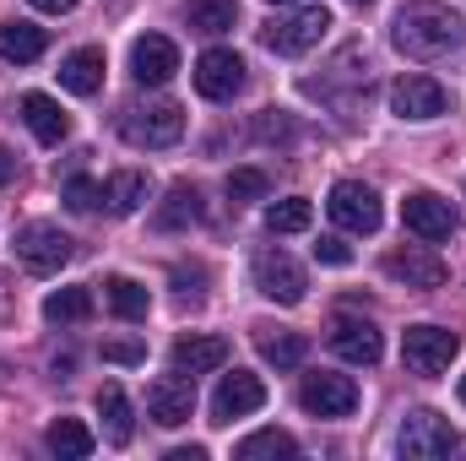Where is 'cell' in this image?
<instances>
[{"instance_id":"cell-1","label":"cell","mask_w":466,"mask_h":461,"mask_svg":"<svg viewBox=\"0 0 466 461\" xmlns=\"http://www.w3.org/2000/svg\"><path fill=\"white\" fill-rule=\"evenodd\" d=\"M390 44L407 60H445V55L466 49V22L440 0H407L390 22Z\"/></svg>"},{"instance_id":"cell-2","label":"cell","mask_w":466,"mask_h":461,"mask_svg":"<svg viewBox=\"0 0 466 461\" xmlns=\"http://www.w3.org/2000/svg\"><path fill=\"white\" fill-rule=\"evenodd\" d=\"M326 33H331V11H326V5H299V11L271 16V22L260 27V44H266L271 55H304V49H315Z\"/></svg>"},{"instance_id":"cell-3","label":"cell","mask_w":466,"mask_h":461,"mask_svg":"<svg viewBox=\"0 0 466 461\" xmlns=\"http://www.w3.org/2000/svg\"><path fill=\"white\" fill-rule=\"evenodd\" d=\"M396 446H401V456H407V461H440V456H451V451H456V429H451V418H440V413L418 407L412 418H401Z\"/></svg>"},{"instance_id":"cell-4","label":"cell","mask_w":466,"mask_h":461,"mask_svg":"<svg viewBox=\"0 0 466 461\" xmlns=\"http://www.w3.org/2000/svg\"><path fill=\"white\" fill-rule=\"evenodd\" d=\"M456 353H461V337L445 332V326H407V337H401V358H407V369L423 374V380H429V374H445Z\"/></svg>"},{"instance_id":"cell-5","label":"cell","mask_w":466,"mask_h":461,"mask_svg":"<svg viewBox=\"0 0 466 461\" xmlns=\"http://www.w3.org/2000/svg\"><path fill=\"white\" fill-rule=\"evenodd\" d=\"M190 413H196V374H157L152 385H147V418L157 424V429H179V424H190Z\"/></svg>"},{"instance_id":"cell-6","label":"cell","mask_w":466,"mask_h":461,"mask_svg":"<svg viewBox=\"0 0 466 461\" xmlns=\"http://www.w3.org/2000/svg\"><path fill=\"white\" fill-rule=\"evenodd\" d=\"M401 223H407V233H418L423 244H445L451 233L461 229L456 207H451L445 196H434V190H412V196L401 201Z\"/></svg>"},{"instance_id":"cell-7","label":"cell","mask_w":466,"mask_h":461,"mask_svg":"<svg viewBox=\"0 0 466 461\" xmlns=\"http://www.w3.org/2000/svg\"><path fill=\"white\" fill-rule=\"evenodd\" d=\"M255 288H260L271 304H282V310H288V304H299V299H304V288H309V282H304V266H299L288 250H260V255H255Z\"/></svg>"},{"instance_id":"cell-8","label":"cell","mask_w":466,"mask_h":461,"mask_svg":"<svg viewBox=\"0 0 466 461\" xmlns=\"http://www.w3.org/2000/svg\"><path fill=\"white\" fill-rule=\"evenodd\" d=\"M299 402H304V413H315V418H348L352 407H358V385H352V374L320 369V374H304Z\"/></svg>"},{"instance_id":"cell-9","label":"cell","mask_w":466,"mask_h":461,"mask_svg":"<svg viewBox=\"0 0 466 461\" xmlns=\"http://www.w3.org/2000/svg\"><path fill=\"white\" fill-rule=\"evenodd\" d=\"M16 261L27 271L49 277V271H60L71 261V239L55 229V223H27V229H16Z\"/></svg>"},{"instance_id":"cell-10","label":"cell","mask_w":466,"mask_h":461,"mask_svg":"<svg viewBox=\"0 0 466 461\" xmlns=\"http://www.w3.org/2000/svg\"><path fill=\"white\" fill-rule=\"evenodd\" d=\"M185 136V109L179 104H147L125 115V141L130 147H174Z\"/></svg>"},{"instance_id":"cell-11","label":"cell","mask_w":466,"mask_h":461,"mask_svg":"<svg viewBox=\"0 0 466 461\" xmlns=\"http://www.w3.org/2000/svg\"><path fill=\"white\" fill-rule=\"evenodd\" d=\"M445 109H451V93H445L434 77H401V82L390 87V115L396 119L423 125V119H440Z\"/></svg>"},{"instance_id":"cell-12","label":"cell","mask_w":466,"mask_h":461,"mask_svg":"<svg viewBox=\"0 0 466 461\" xmlns=\"http://www.w3.org/2000/svg\"><path fill=\"white\" fill-rule=\"evenodd\" d=\"M326 212L342 223L348 233H374L380 229V196L363 185V179H342V185H331V201H326Z\"/></svg>"},{"instance_id":"cell-13","label":"cell","mask_w":466,"mask_h":461,"mask_svg":"<svg viewBox=\"0 0 466 461\" xmlns=\"http://www.w3.org/2000/svg\"><path fill=\"white\" fill-rule=\"evenodd\" d=\"M196 93L212 98V104L238 98V93H244V60H238L233 49H207V55L196 60Z\"/></svg>"},{"instance_id":"cell-14","label":"cell","mask_w":466,"mask_h":461,"mask_svg":"<svg viewBox=\"0 0 466 461\" xmlns=\"http://www.w3.org/2000/svg\"><path fill=\"white\" fill-rule=\"evenodd\" d=\"M326 343H331L337 358H348V364H358V369H374L380 353H385L380 332H374V321H358V315H337L331 332H326Z\"/></svg>"},{"instance_id":"cell-15","label":"cell","mask_w":466,"mask_h":461,"mask_svg":"<svg viewBox=\"0 0 466 461\" xmlns=\"http://www.w3.org/2000/svg\"><path fill=\"white\" fill-rule=\"evenodd\" d=\"M174 71H179V49H174V38L147 33V38L130 44V77H136L141 87H163V82H174Z\"/></svg>"},{"instance_id":"cell-16","label":"cell","mask_w":466,"mask_h":461,"mask_svg":"<svg viewBox=\"0 0 466 461\" xmlns=\"http://www.w3.org/2000/svg\"><path fill=\"white\" fill-rule=\"evenodd\" d=\"M260 407H266V380H260V374H249V369H233V374H223V385H218V396H212L218 424L249 418V413H260Z\"/></svg>"},{"instance_id":"cell-17","label":"cell","mask_w":466,"mask_h":461,"mask_svg":"<svg viewBox=\"0 0 466 461\" xmlns=\"http://www.w3.org/2000/svg\"><path fill=\"white\" fill-rule=\"evenodd\" d=\"M385 277L429 293V288H445V261L429 255V250H390V255H385Z\"/></svg>"},{"instance_id":"cell-18","label":"cell","mask_w":466,"mask_h":461,"mask_svg":"<svg viewBox=\"0 0 466 461\" xmlns=\"http://www.w3.org/2000/svg\"><path fill=\"white\" fill-rule=\"evenodd\" d=\"M104 71H109V60H104V49H71L66 60H60V87L66 93H76V98H93V93H104Z\"/></svg>"},{"instance_id":"cell-19","label":"cell","mask_w":466,"mask_h":461,"mask_svg":"<svg viewBox=\"0 0 466 461\" xmlns=\"http://www.w3.org/2000/svg\"><path fill=\"white\" fill-rule=\"evenodd\" d=\"M168 358H174L179 374H212V369L228 364V343H223V337H207V332H190V337L174 343Z\"/></svg>"},{"instance_id":"cell-20","label":"cell","mask_w":466,"mask_h":461,"mask_svg":"<svg viewBox=\"0 0 466 461\" xmlns=\"http://www.w3.org/2000/svg\"><path fill=\"white\" fill-rule=\"evenodd\" d=\"M22 119H27V130H33L44 147H60V141L71 136V115H66L49 93H22Z\"/></svg>"},{"instance_id":"cell-21","label":"cell","mask_w":466,"mask_h":461,"mask_svg":"<svg viewBox=\"0 0 466 461\" xmlns=\"http://www.w3.org/2000/svg\"><path fill=\"white\" fill-rule=\"evenodd\" d=\"M44 49H49V33L44 27H33V22H0V60L33 66Z\"/></svg>"},{"instance_id":"cell-22","label":"cell","mask_w":466,"mask_h":461,"mask_svg":"<svg viewBox=\"0 0 466 461\" xmlns=\"http://www.w3.org/2000/svg\"><path fill=\"white\" fill-rule=\"evenodd\" d=\"M255 347H260V358L277 364V369H299V364L309 358V337H299V332H271V326H260V332H255Z\"/></svg>"},{"instance_id":"cell-23","label":"cell","mask_w":466,"mask_h":461,"mask_svg":"<svg viewBox=\"0 0 466 461\" xmlns=\"http://www.w3.org/2000/svg\"><path fill=\"white\" fill-rule=\"evenodd\" d=\"M201 212H207V207H201V190H196V185H174V190L163 196V207L152 212V223H157V229H190V223H201Z\"/></svg>"},{"instance_id":"cell-24","label":"cell","mask_w":466,"mask_h":461,"mask_svg":"<svg viewBox=\"0 0 466 461\" xmlns=\"http://www.w3.org/2000/svg\"><path fill=\"white\" fill-rule=\"evenodd\" d=\"M141 201H147V174H141V169H119V174H109V185H104V207H109L115 218L141 212Z\"/></svg>"},{"instance_id":"cell-25","label":"cell","mask_w":466,"mask_h":461,"mask_svg":"<svg viewBox=\"0 0 466 461\" xmlns=\"http://www.w3.org/2000/svg\"><path fill=\"white\" fill-rule=\"evenodd\" d=\"M44 446L55 451V456H66V461H82V456H93V429L82 424V418H55L49 424V435H44Z\"/></svg>"},{"instance_id":"cell-26","label":"cell","mask_w":466,"mask_h":461,"mask_svg":"<svg viewBox=\"0 0 466 461\" xmlns=\"http://www.w3.org/2000/svg\"><path fill=\"white\" fill-rule=\"evenodd\" d=\"M98 413H104V435H109L115 446H130V435H136V418H130V402H125V391H119L115 380L98 391Z\"/></svg>"},{"instance_id":"cell-27","label":"cell","mask_w":466,"mask_h":461,"mask_svg":"<svg viewBox=\"0 0 466 461\" xmlns=\"http://www.w3.org/2000/svg\"><path fill=\"white\" fill-rule=\"evenodd\" d=\"M104 293H109V310H115L119 321H147V310H152V293L136 277H109Z\"/></svg>"},{"instance_id":"cell-28","label":"cell","mask_w":466,"mask_h":461,"mask_svg":"<svg viewBox=\"0 0 466 461\" xmlns=\"http://www.w3.org/2000/svg\"><path fill=\"white\" fill-rule=\"evenodd\" d=\"M185 22L196 33H228L238 22V0H185Z\"/></svg>"},{"instance_id":"cell-29","label":"cell","mask_w":466,"mask_h":461,"mask_svg":"<svg viewBox=\"0 0 466 461\" xmlns=\"http://www.w3.org/2000/svg\"><path fill=\"white\" fill-rule=\"evenodd\" d=\"M87 315H93V293L87 288H55L44 299V321H55V326H76Z\"/></svg>"},{"instance_id":"cell-30","label":"cell","mask_w":466,"mask_h":461,"mask_svg":"<svg viewBox=\"0 0 466 461\" xmlns=\"http://www.w3.org/2000/svg\"><path fill=\"white\" fill-rule=\"evenodd\" d=\"M233 456H238V461H260V456H299V440H293V435H282V429H260V435L238 440V446H233Z\"/></svg>"},{"instance_id":"cell-31","label":"cell","mask_w":466,"mask_h":461,"mask_svg":"<svg viewBox=\"0 0 466 461\" xmlns=\"http://www.w3.org/2000/svg\"><path fill=\"white\" fill-rule=\"evenodd\" d=\"M309 223H315V207L304 196H288V201H271L266 207V229L271 233H304Z\"/></svg>"},{"instance_id":"cell-32","label":"cell","mask_w":466,"mask_h":461,"mask_svg":"<svg viewBox=\"0 0 466 461\" xmlns=\"http://www.w3.org/2000/svg\"><path fill=\"white\" fill-rule=\"evenodd\" d=\"M266 190H271V179L260 169H233L228 174V201H266Z\"/></svg>"},{"instance_id":"cell-33","label":"cell","mask_w":466,"mask_h":461,"mask_svg":"<svg viewBox=\"0 0 466 461\" xmlns=\"http://www.w3.org/2000/svg\"><path fill=\"white\" fill-rule=\"evenodd\" d=\"M60 196H66V207H71V212H93V207L104 201V185H93L87 174H76V179H66V190H60Z\"/></svg>"},{"instance_id":"cell-34","label":"cell","mask_w":466,"mask_h":461,"mask_svg":"<svg viewBox=\"0 0 466 461\" xmlns=\"http://www.w3.org/2000/svg\"><path fill=\"white\" fill-rule=\"evenodd\" d=\"M315 261H326V266H348L352 250L337 239V233H320V244H315Z\"/></svg>"},{"instance_id":"cell-35","label":"cell","mask_w":466,"mask_h":461,"mask_svg":"<svg viewBox=\"0 0 466 461\" xmlns=\"http://www.w3.org/2000/svg\"><path fill=\"white\" fill-rule=\"evenodd\" d=\"M104 358H115V364H141V358H147V347H141V343H109V347H104Z\"/></svg>"},{"instance_id":"cell-36","label":"cell","mask_w":466,"mask_h":461,"mask_svg":"<svg viewBox=\"0 0 466 461\" xmlns=\"http://www.w3.org/2000/svg\"><path fill=\"white\" fill-rule=\"evenodd\" d=\"M27 5H38V11H49V16H66V11H76V0H27Z\"/></svg>"},{"instance_id":"cell-37","label":"cell","mask_w":466,"mask_h":461,"mask_svg":"<svg viewBox=\"0 0 466 461\" xmlns=\"http://www.w3.org/2000/svg\"><path fill=\"white\" fill-rule=\"evenodd\" d=\"M11 174H16V163H11V152H0V185H11Z\"/></svg>"},{"instance_id":"cell-38","label":"cell","mask_w":466,"mask_h":461,"mask_svg":"<svg viewBox=\"0 0 466 461\" xmlns=\"http://www.w3.org/2000/svg\"><path fill=\"white\" fill-rule=\"evenodd\" d=\"M352 5H358V11H369V5H374V0H352Z\"/></svg>"},{"instance_id":"cell-39","label":"cell","mask_w":466,"mask_h":461,"mask_svg":"<svg viewBox=\"0 0 466 461\" xmlns=\"http://www.w3.org/2000/svg\"><path fill=\"white\" fill-rule=\"evenodd\" d=\"M271 5H299V0H271Z\"/></svg>"},{"instance_id":"cell-40","label":"cell","mask_w":466,"mask_h":461,"mask_svg":"<svg viewBox=\"0 0 466 461\" xmlns=\"http://www.w3.org/2000/svg\"><path fill=\"white\" fill-rule=\"evenodd\" d=\"M461 402H466V374H461Z\"/></svg>"}]
</instances>
